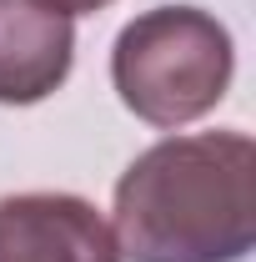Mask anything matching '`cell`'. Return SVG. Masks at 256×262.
I'll return each mask as SVG.
<instances>
[{
  "label": "cell",
  "mask_w": 256,
  "mask_h": 262,
  "mask_svg": "<svg viewBox=\"0 0 256 262\" xmlns=\"http://www.w3.org/2000/svg\"><path fill=\"white\" fill-rule=\"evenodd\" d=\"M45 5H56L61 15H91V10H106L111 0H45Z\"/></svg>",
  "instance_id": "obj_5"
},
{
  "label": "cell",
  "mask_w": 256,
  "mask_h": 262,
  "mask_svg": "<svg viewBox=\"0 0 256 262\" xmlns=\"http://www.w3.org/2000/svg\"><path fill=\"white\" fill-rule=\"evenodd\" d=\"M75 61V26L45 0H0V106H35L61 91Z\"/></svg>",
  "instance_id": "obj_4"
},
{
  "label": "cell",
  "mask_w": 256,
  "mask_h": 262,
  "mask_svg": "<svg viewBox=\"0 0 256 262\" xmlns=\"http://www.w3.org/2000/svg\"><path fill=\"white\" fill-rule=\"evenodd\" d=\"M231 31L196 5H156L126 20L111 51L116 96L126 101V111L161 131L216 111L231 86Z\"/></svg>",
  "instance_id": "obj_2"
},
{
  "label": "cell",
  "mask_w": 256,
  "mask_h": 262,
  "mask_svg": "<svg viewBox=\"0 0 256 262\" xmlns=\"http://www.w3.org/2000/svg\"><path fill=\"white\" fill-rule=\"evenodd\" d=\"M126 262H241L256 247V146L246 131H191L146 146L116 182Z\"/></svg>",
  "instance_id": "obj_1"
},
{
  "label": "cell",
  "mask_w": 256,
  "mask_h": 262,
  "mask_svg": "<svg viewBox=\"0 0 256 262\" xmlns=\"http://www.w3.org/2000/svg\"><path fill=\"white\" fill-rule=\"evenodd\" d=\"M0 262H121L116 232L86 196H0Z\"/></svg>",
  "instance_id": "obj_3"
}]
</instances>
